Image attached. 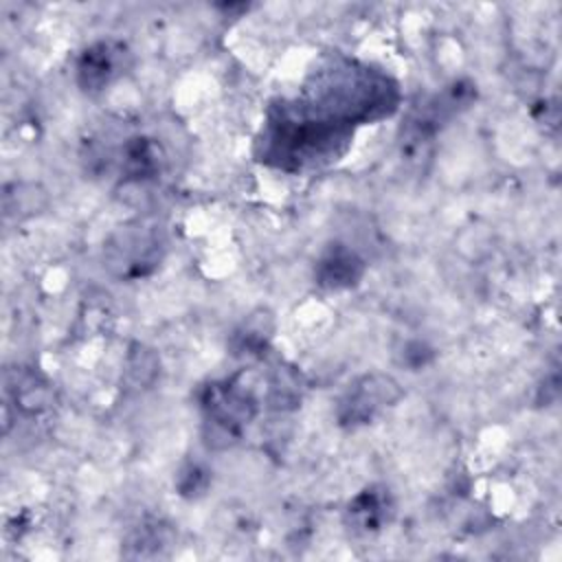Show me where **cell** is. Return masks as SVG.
I'll list each match as a JSON object with an SVG mask.
<instances>
[{
  "instance_id": "1",
  "label": "cell",
  "mask_w": 562,
  "mask_h": 562,
  "mask_svg": "<svg viewBox=\"0 0 562 562\" xmlns=\"http://www.w3.org/2000/svg\"><path fill=\"white\" fill-rule=\"evenodd\" d=\"M351 138L353 127L318 114L301 99H283L270 105L255 138V156L281 171L303 173L340 160Z\"/></svg>"
},
{
  "instance_id": "2",
  "label": "cell",
  "mask_w": 562,
  "mask_h": 562,
  "mask_svg": "<svg viewBox=\"0 0 562 562\" xmlns=\"http://www.w3.org/2000/svg\"><path fill=\"white\" fill-rule=\"evenodd\" d=\"M301 101L331 121L356 127L391 116L400 105V88L380 68L334 55L312 70Z\"/></svg>"
},
{
  "instance_id": "3",
  "label": "cell",
  "mask_w": 562,
  "mask_h": 562,
  "mask_svg": "<svg viewBox=\"0 0 562 562\" xmlns=\"http://www.w3.org/2000/svg\"><path fill=\"white\" fill-rule=\"evenodd\" d=\"M241 380L244 371L226 380L209 382L200 391L204 439L211 448L233 446L259 411L255 393Z\"/></svg>"
},
{
  "instance_id": "4",
  "label": "cell",
  "mask_w": 562,
  "mask_h": 562,
  "mask_svg": "<svg viewBox=\"0 0 562 562\" xmlns=\"http://www.w3.org/2000/svg\"><path fill=\"white\" fill-rule=\"evenodd\" d=\"M165 257V237L158 226L130 224L116 231L103 246V266L121 281L151 274Z\"/></svg>"
},
{
  "instance_id": "5",
  "label": "cell",
  "mask_w": 562,
  "mask_h": 562,
  "mask_svg": "<svg viewBox=\"0 0 562 562\" xmlns=\"http://www.w3.org/2000/svg\"><path fill=\"white\" fill-rule=\"evenodd\" d=\"M476 99V86L470 79H459L446 86L441 92L424 99L415 105L404 125H402V143L406 149H419L422 145L430 143L435 134L448 125L459 112L470 108Z\"/></svg>"
},
{
  "instance_id": "6",
  "label": "cell",
  "mask_w": 562,
  "mask_h": 562,
  "mask_svg": "<svg viewBox=\"0 0 562 562\" xmlns=\"http://www.w3.org/2000/svg\"><path fill=\"white\" fill-rule=\"evenodd\" d=\"M402 395V386L386 373L360 375L340 395L336 406V419L345 428L371 424L386 406L400 402Z\"/></svg>"
},
{
  "instance_id": "7",
  "label": "cell",
  "mask_w": 562,
  "mask_h": 562,
  "mask_svg": "<svg viewBox=\"0 0 562 562\" xmlns=\"http://www.w3.org/2000/svg\"><path fill=\"white\" fill-rule=\"evenodd\" d=\"M132 66L130 48L119 40H99L86 46L75 64L77 86L83 92H101Z\"/></svg>"
},
{
  "instance_id": "8",
  "label": "cell",
  "mask_w": 562,
  "mask_h": 562,
  "mask_svg": "<svg viewBox=\"0 0 562 562\" xmlns=\"http://www.w3.org/2000/svg\"><path fill=\"white\" fill-rule=\"evenodd\" d=\"M4 391L9 404L24 415H40L53 406L55 393L46 375L33 367H13L4 371Z\"/></svg>"
},
{
  "instance_id": "9",
  "label": "cell",
  "mask_w": 562,
  "mask_h": 562,
  "mask_svg": "<svg viewBox=\"0 0 562 562\" xmlns=\"http://www.w3.org/2000/svg\"><path fill=\"white\" fill-rule=\"evenodd\" d=\"M364 259L347 244H329L314 266V279L325 290H349L364 277Z\"/></svg>"
},
{
  "instance_id": "10",
  "label": "cell",
  "mask_w": 562,
  "mask_h": 562,
  "mask_svg": "<svg viewBox=\"0 0 562 562\" xmlns=\"http://www.w3.org/2000/svg\"><path fill=\"white\" fill-rule=\"evenodd\" d=\"M393 512L395 503L389 487L369 485L349 501L345 509V522L356 533H375L391 522Z\"/></svg>"
},
{
  "instance_id": "11",
  "label": "cell",
  "mask_w": 562,
  "mask_h": 562,
  "mask_svg": "<svg viewBox=\"0 0 562 562\" xmlns=\"http://www.w3.org/2000/svg\"><path fill=\"white\" fill-rule=\"evenodd\" d=\"M162 165L160 145L149 136H130L119 149V171L125 182H145L158 176Z\"/></svg>"
},
{
  "instance_id": "12",
  "label": "cell",
  "mask_w": 562,
  "mask_h": 562,
  "mask_svg": "<svg viewBox=\"0 0 562 562\" xmlns=\"http://www.w3.org/2000/svg\"><path fill=\"white\" fill-rule=\"evenodd\" d=\"M272 336V318L259 310L250 314L231 336V349L235 356H261L268 349Z\"/></svg>"
},
{
  "instance_id": "13",
  "label": "cell",
  "mask_w": 562,
  "mask_h": 562,
  "mask_svg": "<svg viewBox=\"0 0 562 562\" xmlns=\"http://www.w3.org/2000/svg\"><path fill=\"white\" fill-rule=\"evenodd\" d=\"M268 404L277 411H294L305 391V380L299 369L290 364H277L268 380Z\"/></svg>"
},
{
  "instance_id": "14",
  "label": "cell",
  "mask_w": 562,
  "mask_h": 562,
  "mask_svg": "<svg viewBox=\"0 0 562 562\" xmlns=\"http://www.w3.org/2000/svg\"><path fill=\"white\" fill-rule=\"evenodd\" d=\"M160 373V362L158 356L145 347V345H132L130 356H127V364H125V382L127 389H149L154 384V380Z\"/></svg>"
},
{
  "instance_id": "15",
  "label": "cell",
  "mask_w": 562,
  "mask_h": 562,
  "mask_svg": "<svg viewBox=\"0 0 562 562\" xmlns=\"http://www.w3.org/2000/svg\"><path fill=\"white\" fill-rule=\"evenodd\" d=\"M171 540H173V536H171L169 527H165L160 522H149L130 533V538L125 542V547L130 551L125 555H130V558L162 555V549L169 547Z\"/></svg>"
},
{
  "instance_id": "16",
  "label": "cell",
  "mask_w": 562,
  "mask_h": 562,
  "mask_svg": "<svg viewBox=\"0 0 562 562\" xmlns=\"http://www.w3.org/2000/svg\"><path fill=\"white\" fill-rule=\"evenodd\" d=\"M211 472L202 463H187L176 481L178 494L184 498H198L209 490Z\"/></svg>"
},
{
  "instance_id": "17",
  "label": "cell",
  "mask_w": 562,
  "mask_h": 562,
  "mask_svg": "<svg viewBox=\"0 0 562 562\" xmlns=\"http://www.w3.org/2000/svg\"><path fill=\"white\" fill-rule=\"evenodd\" d=\"M435 358V349L428 347L426 342L422 340H411L404 345V351H402V362L411 369H422L426 367L430 360Z\"/></svg>"
}]
</instances>
